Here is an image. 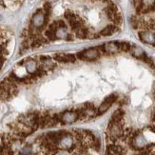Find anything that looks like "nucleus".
Returning <instances> with one entry per match:
<instances>
[{
    "mask_svg": "<svg viewBox=\"0 0 155 155\" xmlns=\"http://www.w3.org/2000/svg\"><path fill=\"white\" fill-rule=\"evenodd\" d=\"M109 136L112 141H116L117 139L123 136V127L122 125H121V122H117V123L110 122Z\"/></svg>",
    "mask_w": 155,
    "mask_h": 155,
    "instance_id": "f257e3e1",
    "label": "nucleus"
},
{
    "mask_svg": "<svg viewBox=\"0 0 155 155\" xmlns=\"http://www.w3.org/2000/svg\"><path fill=\"white\" fill-rule=\"evenodd\" d=\"M47 15L46 12L43 11H37L31 17V25L35 29H40L46 24L47 22Z\"/></svg>",
    "mask_w": 155,
    "mask_h": 155,
    "instance_id": "f03ea898",
    "label": "nucleus"
},
{
    "mask_svg": "<svg viewBox=\"0 0 155 155\" xmlns=\"http://www.w3.org/2000/svg\"><path fill=\"white\" fill-rule=\"evenodd\" d=\"M99 56H100V52L97 48H90L78 53V57L80 59L87 60V61H92V60L97 59Z\"/></svg>",
    "mask_w": 155,
    "mask_h": 155,
    "instance_id": "7ed1b4c3",
    "label": "nucleus"
},
{
    "mask_svg": "<svg viewBox=\"0 0 155 155\" xmlns=\"http://www.w3.org/2000/svg\"><path fill=\"white\" fill-rule=\"evenodd\" d=\"M131 145H132V147H134V149H136V150H142V149H144V147H147V140L145 137L144 134L138 133V134H136V135H134L132 137Z\"/></svg>",
    "mask_w": 155,
    "mask_h": 155,
    "instance_id": "20e7f679",
    "label": "nucleus"
},
{
    "mask_svg": "<svg viewBox=\"0 0 155 155\" xmlns=\"http://www.w3.org/2000/svg\"><path fill=\"white\" fill-rule=\"evenodd\" d=\"M57 146L62 150H71L73 147V138L71 134L69 133H65L62 135V137L60 138L59 142Z\"/></svg>",
    "mask_w": 155,
    "mask_h": 155,
    "instance_id": "39448f33",
    "label": "nucleus"
},
{
    "mask_svg": "<svg viewBox=\"0 0 155 155\" xmlns=\"http://www.w3.org/2000/svg\"><path fill=\"white\" fill-rule=\"evenodd\" d=\"M117 99V95L116 94H110V96H107L103 102L99 106V109H98V113L99 114H102L104 112H106L107 110L110 109L111 107V105L115 102Z\"/></svg>",
    "mask_w": 155,
    "mask_h": 155,
    "instance_id": "423d86ee",
    "label": "nucleus"
},
{
    "mask_svg": "<svg viewBox=\"0 0 155 155\" xmlns=\"http://www.w3.org/2000/svg\"><path fill=\"white\" fill-rule=\"evenodd\" d=\"M139 38L141 41H143L146 44H150L155 46V33L150 31H143L139 32Z\"/></svg>",
    "mask_w": 155,
    "mask_h": 155,
    "instance_id": "0eeeda50",
    "label": "nucleus"
},
{
    "mask_svg": "<svg viewBox=\"0 0 155 155\" xmlns=\"http://www.w3.org/2000/svg\"><path fill=\"white\" fill-rule=\"evenodd\" d=\"M79 118L77 111H66L62 114L61 121L64 124H72Z\"/></svg>",
    "mask_w": 155,
    "mask_h": 155,
    "instance_id": "6e6552de",
    "label": "nucleus"
},
{
    "mask_svg": "<svg viewBox=\"0 0 155 155\" xmlns=\"http://www.w3.org/2000/svg\"><path fill=\"white\" fill-rule=\"evenodd\" d=\"M103 50L107 53L113 54V53L118 52L120 51V48H119V44L117 42H109V43H106L103 46Z\"/></svg>",
    "mask_w": 155,
    "mask_h": 155,
    "instance_id": "1a4fd4ad",
    "label": "nucleus"
},
{
    "mask_svg": "<svg viewBox=\"0 0 155 155\" xmlns=\"http://www.w3.org/2000/svg\"><path fill=\"white\" fill-rule=\"evenodd\" d=\"M54 59L58 62L61 63H73L75 62V55L71 54V53H67V54H57L55 55Z\"/></svg>",
    "mask_w": 155,
    "mask_h": 155,
    "instance_id": "9d476101",
    "label": "nucleus"
},
{
    "mask_svg": "<svg viewBox=\"0 0 155 155\" xmlns=\"http://www.w3.org/2000/svg\"><path fill=\"white\" fill-rule=\"evenodd\" d=\"M118 30H119V28L116 25H107L100 31L99 35L100 36H110V35H114L115 32H117Z\"/></svg>",
    "mask_w": 155,
    "mask_h": 155,
    "instance_id": "9b49d317",
    "label": "nucleus"
},
{
    "mask_svg": "<svg viewBox=\"0 0 155 155\" xmlns=\"http://www.w3.org/2000/svg\"><path fill=\"white\" fill-rule=\"evenodd\" d=\"M130 51L134 57H136L138 59H145L147 57L143 49L140 48V47H138V46H131Z\"/></svg>",
    "mask_w": 155,
    "mask_h": 155,
    "instance_id": "f8f14e48",
    "label": "nucleus"
},
{
    "mask_svg": "<svg viewBox=\"0 0 155 155\" xmlns=\"http://www.w3.org/2000/svg\"><path fill=\"white\" fill-rule=\"evenodd\" d=\"M107 155H124V150L122 147L117 145H110L107 150Z\"/></svg>",
    "mask_w": 155,
    "mask_h": 155,
    "instance_id": "ddd939ff",
    "label": "nucleus"
},
{
    "mask_svg": "<svg viewBox=\"0 0 155 155\" xmlns=\"http://www.w3.org/2000/svg\"><path fill=\"white\" fill-rule=\"evenodd\" d=\"M25 68L29 73H35L37 71V64L33 59H29L25 64Z\"/></svg>",
    "mask_w": 155,
    "mask_h": 155,
    "instance_id": "4468645a",
    "label": "nucleus"
},
{
    "mask_svg": "<svg viewBox=\"0 0 155 155\" xmlns=\"http://www.w3.org/2000/svg\"><path fill=\"white\" fill-rule=\"evenodd\" d=\"M76 31V35L78 38H81V39H86V38H89L90 37V35L91 32L89 31V29L85 28V27H81L79 28Z\"/></svg>",
    "mask_w": 155,
    "mask_h": 155,
    "instance_id": "2eb2a0df",
    "label": "nucleus"
},
{
    "mask_svg": "<svg viewBox=\"0 0 155 155\" xmlns=\"http://www.w3.org/2000/svg\"><path fill=\"white\" fill-rule=\"evenodd\" d=\"M55 35L58 39H67L69 36L67 28H58L55 31Z\"/></svg>",
    "mask_w": 155,
    "mask_h": 155,
    "instance_id": "dca6fc26",
    "label": "nucleus"
},
{
    "mask_svg": "<svg viewBox=\"0 0 155 155\" xmlns=\"http://www.w3.org/2000/svg\"><path fill=\"white\" fill-rule=\"evenodd\" d=\"M124 116V112L123 110H116L115 112L113 113V115L110 119V122H113V123H117V122H121V120H122Z\"/></svg>",
    "mask_w": 155,
    "mask_h": 155,
    "instance_id": "f3484780",
    "label": "nucleus"
},
{
    "mask_svg": "<svg viewBox=\"0 0 155 155\" xmlns=\"http://www.w3.org/2000/svg\"><path fill=\"white\" fill-rule=\"evenodd\" d=\"M119 44V48L120 51H130V48H131V45L127 42H120Z\"/></svg>",
    "mask_w": 155,
    "mask_h": 155,
    "instance_id": "a211bd4d",
    "label": "nucleus"
},
{
    "mask_svg": "<svg viewBox=\"0 0 155 155\" xmlns=\"http://www.w3.org/2000/svg\"><path fill=\"white\" fill-rule=\"evenodd\" d=\"M19 155H31V149L30 147H24V149L20 151Z\"/></svg>",
    "mask_w": 155,
    "mask_h": 155,
    "instance_id": "6ab92c4d",
    "label": "nucleus"
},
{
    "mask_svg": "<svg viewBox=\"0 0 155 155\" xmlns=\"http://www.w3.org/2000/svg\"><path fill=\"white\" fill-rule=\"evenodd\" d=\"M2 20H3V15H0V21H2Z\"/></svg>",
    "mask_w": 155,
    "mask_h": 155,
    "instance_id": "aec40b11",
    "label": "nucleus"
},
{
    "mask_svg": "<svg viewBox=\"0 0 155 155\" xmlns=\"http://www.w3.org/2000/svg\"><path fill=\"white\" fill-rule=\"evenodd\" d=\"M1 67H2V61L0 60V69H1Z\"/></svg>",
    "mask_w": 155,
    "mask_h": 155,
    "instance_id": "412c9836",
    "label": "nucleus"
},
{
    "mask_svg": "<svg viewBox=\"0 0 155 155\" xmlns=\"http://www.w3.org/2000/svg\"><path fill=\"white\" fill-rule=\"evenodd\" d=\"M54 1H56V0H49V2L51 3V2H54Z\"/></svg>",
    "mask_w": 155,
    "mask_h": 155,
    "instance_id": "4be33fe9",
    "label": "nucleus"
},
{
    "mask_svg": "<svg viewBox=\"0 0 155 155\" xmlns=\"http://www.w3.org/2000/svg\"><path fill=\"white\" fill-rule=\"evenodd\" d=\"M58 155H66V154H65V153H59Z\"/></svg>",
    "mask_w": 155,
    "mask_h": 155,
    "instance_id": "5701e85b",
    "label": "nucleus"
}]
</instances>
